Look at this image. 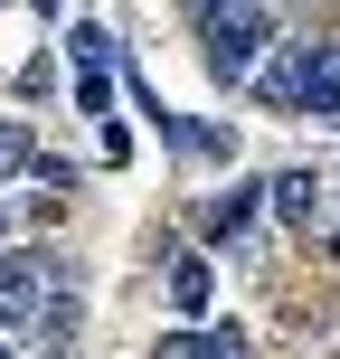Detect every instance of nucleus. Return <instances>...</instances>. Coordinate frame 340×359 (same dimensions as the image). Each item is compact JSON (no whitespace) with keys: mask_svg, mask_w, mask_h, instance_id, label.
<instances>
[{"mask_svg":"<svg viewBox=\"0 0 340 359\" xmlns=\"http://www.w3.org/2000/svg\"><path fill=\"white\" fill-rule=\"evenodd\" d=\"M38 170V142H29V123H0V189L10 180H29Z\"/></svg>","mask_w":340,"mask_h":359,"instance_id":"6e6552de","label":"nucleus"},{"mask_svg":"<svg viewBox=\"0 0 340 359\" xmlns=\"http://www.w3.org/2000/svg\"><path fill=\"white\" fill-rule=\"evenodd\" d=\"M208 293H217V274H208V255H179V265H170V303L189 312V322H198V312H208Z\"/></svg>","mask_w":340,"mask_h":359,"instance_id":"0eeeda50","label":"nucleus"},{"mask_svg":"<svg viewBox=\"0 0 340 359\" xmlns=\"http://www.w3.org/2000/svg\"><path fill=\"white\" fill-rule=\"evenodd\" d=\"M142 359H208V341H198V331H161Z\"/></svg>","mask_w":340,"mask_h":359,"instance_id":"9d476101","label":"nucleus"},{"mask_svg":"<svg viewBox=\"0 0 340 359\" xmlns=\"http://www.w3.org/2000/svg\"><path fill=\"white\" fill-rule=\"evenodd\" d=\"M265 48H274V10L265 0H208L198 10V57H208L217 86H246Z\"/></svg>","mask_w":340,"mask_h":359,"instance_id":"f257e3e1","label":"nucleus"},{"mask_svg":"<svg viewBox=\"0 0 340 359\" xmlns=\"http://www.w3.org/2000/svg\"><path fill=\"white\" fill-rule=\"evenodd\" d=\"M322 76H331V48H322V38H274V48L255 57V76H246V86H255V104H274V114H303Z\"/></svg>","mask_w":340,"mask_h":359,"instance_id":"f03ea898","label":"nucleus"},{"mask_svg":"<svg viewBox=\"0 0 340 359\" xmlns=\"http://www.w3.org/2000/svg\"><path fill=\"white\" fill-rule=\"evenodd\" d=\"M189 10H208V0H189Z\"/></svg>","mask_w":340,"mask_h":359,"instance_id":"9b49d317","label":"nucleus"},{"mask_svg":"<svg viewBox=\"0 0 340 359\" xmlns=\"http://www.w3.org/2000/svg\"><path fill=\"white\" fill-rule=\"evenodd\" d=\"M255 208H265V180H236V189H217L208 208H198V227L227 246V236H246V227H255Z\"/></svg>","mask_w":340,"mask_h":359,"instance_id":"39448f33","label":"nucleus"},{"mask_svg":"<svg viewBox=\"0 0 340 359\" xmlns=\"http://www.w3.org/2000/svg\"><path fill=\"white\" fill-rule=\"evenodd\" d=\"M0 359H10V350H0Z\"/></svg>","mask_w":340,"mask_h":359,"instance_id":"f8f14e48","label":"nucleus"},{"mask_svg":"<svg viewBox=\"0 0 340 359\" xmlns=\"http://www.w3.org/2000/svg\"><path fill=\"white\" fill-rule=\"evenodd\" d=\"M265 198H274V217H284V227H303V236L331 217V180H322V170H274Z\"/></svg>","mask_w":340,"mask_h":359,"instance_id":"20e7f679","label":"nucleus"},{"mask_svg":"<svg viewBox=\"0 0 340 359\" xmlns=\"http://www.w3.org/2000/svg\"><path fill=\"white\" fill-rule=\"evenodd\" d=\"M48 293H57L48 255H29V246H0V331H29Z\"/></svg>","mask_w":340,"mask_h":359,"instance_id":"7ed1b4c3","label":"nucleus"},{"mask_svg":"<svg viewBox=\"0 0 340 359\" xmlns=\"http://www.w3.org/2000/svg\"><path fill=\"white\" fill-rule=\"evenodd\" d=\"M76 114H95V123L114 114V67H76Z\"/></svg>","mask_w":340,"mask_h":359,"instance_id":"1a4fd4ad","label":"nucleus"},{"mask_svg":"<svg viewBox=\"0 0 340 359\" xmlns=\"http://www.w3.org/2000/svg\"><path fill=\"white\" fill-rule=\"evenodd\" d=\"M67 57H76V67H123V48H114L104 19H67Z\"/></svg>","mask_w":340,"mask_h":359,"instance_id":"423d86ee","label":"nucleus"}]
</instances>
